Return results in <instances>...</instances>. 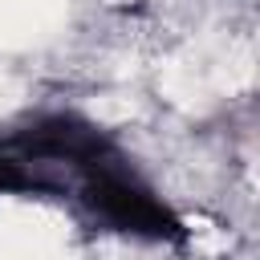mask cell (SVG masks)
<instances>
[{
  "label": "cell",
  "instance_id": "obj_1",
  "mask_svg": "<svg viewBox=\"0 0 260 260\" xmlns=\"http://www.w3.org/2000/svg\"><path fill=\"white\" fill-rule=\"evenodd\" d=\"M0 199L57 203L93 232L183 244L187 228L126 146L98 122L53 110L0 134Z\"/></svg>",
  "mask_w": 260,
  "mask_h": 260
}]
</instances>
